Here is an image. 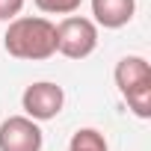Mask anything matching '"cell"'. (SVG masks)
<instances>
[{
  "label": "cell",
  "instance_id": "cell-1",
  "mask_svg": "<svg viewBox=\"0 0 151 151\" xmlns=\"http://www.w3.org/2000/svg\"><path fill=\"white\" fill-rule=\"evenodd\" d=\"M3 47L15 59H30V62L50 59L56 53V24H50L42 15H18L6 27Z\"/></svg>",
  "mask_w": 151,
  "mask_h": 151
},
{
  "label": "cell",
  "instance_id": "cell-2",
  "mask_svg": "<svg viewBox=\"0 0 151 151\" xmlns=\"http://www.w3.org/2000/svg\"><path fill=\"white\" fill-rule=\"evenodd\" d=\"M116 86L127 101L130 113L139 119H151V65L145 56H122L116 71Z\"/></svg>",
  "mask_w": 151,
  "mask_h": 151
},
{
  "label": "cell",
  "instance_id": "cell-3",
  "mask_svg": "<svg viewBox=\"0 0 151 151\" xmlns=\"http://www.w3.org/2000/svg\"><path fill=\"white\" fill-rule=\"evenodd\" d=\"M98 47V27L83 15H68L56 24V53L68 59H86Z\"/></svg>",
  "mask_w": 151,
  "mask_h": 151
},
{
  "label": "cell",
  "instance_id": "cell-4",
  "mask_svg": "<svg viewBox=\"0 0 151 151\" xmlns=\"http://www.w3.org/2000/svg\"><path fill=\"white\" fill-rule=\"evenodd\" d=\"M62 104H65V92L62 86L50 83V80H39V83H30L21 95V107H24V116L33 119V122H50L62 113Z\"/></svg>",
  "mask_w": 151,
  "mask_h": 151
},
{
  "label": "cell",
  "instance_id": "cell-5",
  "mask_svg": "<svg viewBox=\"0 0 151 151\" xmlns=\"http://www.w3.org/2000/svg\"><path fill=\"white\" fill-rule=\"evenodd\" d=\"M42 127L27 116H9L0 124V151H42Z\"/></svg>",
  "mask_w": 151,
  "mask_h": 151
},
{
  "label": "cell",
  "instance_id": "cell-6",
  "mask_svg": "<svg viewBox=\"0 0 151 151\" xmlns=\"http://www.w3.org/2000/svg\"><path fill=\"white\" fill-rule=\"evenodd\" d=\"M133 12H136V0H92L95 27H104V30H119L130 24Z\"/></svg>",
  "mask_w": 151,
  "mask_h": 151
},
{
  "label": "cell",
  "instance_id": "cell-7",
  "mask_svg": "<svg viewBox=\"0 0 151 151\" xmlns=\"http://www.w3.org/2000/svg\"><path fill=\"white\" fill-rule=\"evenodd\" d=\"M68 151H110V148H107V139H104L101 130L80 127V130H74V136L68 142Z\"/></svg>",
  "mask_w": 151,
  "mask_h": 151
},
{
  "label": "cell",
  "instance_id": "cell-8",
  "mask_svg": "<svg viewBox=\"0 0 151 151\" xmlns=\"http://www.w3.org/2000/svg\"><path fill=\"white\" fill-rule=\"evenodd\" d=\"M33 3L42 9V12H47V15H74L80 9V3L83 0H33Z\"/></svg>",
  "mask_w": 151,
  "mask_h": 151
},
{
  "label": "cell",
  "instance_id": "cell-9",
  "mask_svg": "<svg viewBox=\"0 0 151 151\" xmlns=\"http://www.w3.org/2000/svg\"><path fill=\"white\" fill-rule=\"evenodd\" d=\"M24 9V0H0V21H15Z\"/></svg>",
  "mask_w": 151,
  "mask_h": 151
}]
</instances>
